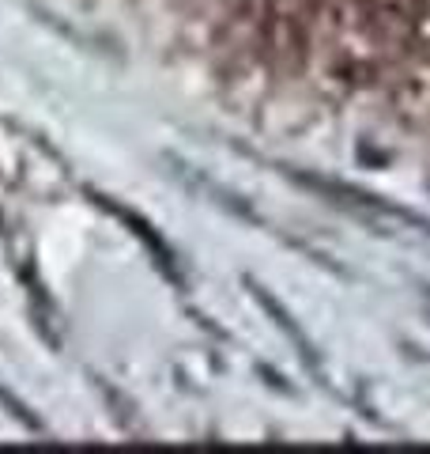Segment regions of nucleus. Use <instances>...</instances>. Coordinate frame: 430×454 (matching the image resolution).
<instances>
[{
	"instance_id": "2",
	"label": "nucleus",
	"mask_w": 430,
	"mask_h": 454,
	"mask_svg": "<svg viewBox=\"0 0 430 454\" xmlns=\"http://www.w3.org/2000/svg\"><path fill=\"white\" fill-rule=\"evenodd\" d=\"M393 110L411 125L430 121V42H408L385 65Z\"/></svg>"
},
{
	"instance_id": "3",
	"label": "nucleus",
	"mask_w": 430,
	"mask_h": 454,
	"mask_svg": "<svg viewBox=\"0 0 430 454\" xmlns=\"http://www.w3.org/2000/svg\"><path fill=\"white\" fill-rule=\"evenodd\" d=\"M426 12V0H366V16L374 35L381 38V46L396 53L404 50L408 42L415 38Z\"/></svg>"
},
{
	"instance_id": "4",
	"label": "nucleus",
	"mask_w": 430,
	"mask_h": 454,
	"mask_svg": "<svg viewBox=\"0 0 430 454\" xmlns=\"http://www.w3.org/2000/svg\"><path fill=\"white\" fill-rule=\"evenodd\" d=\"M250 292L257 295V303H261V307L268 310V315H272V318H276V325H280V330H283L287 337H295V340H298V348H303V356H306V360H313V348H310V340H306V333H303V330H298V325L291 322V315H287V310H283V307L276 303V295H268V292L261 288V284H253V280H250Z\"/></svg>"
},
{
	"instance_id": "1",
	"label": "nucleus",
	"mask_w": 430,
	"mask_h": 454,
	"mask_svg": "<svg viewBox=\"0 0 430 454\" xmlns=\"http://www.w3.org/2000/svg\"><path fill=\"white\" fill-rule=\"evenodd\" d=\"M318 0H261V50L280 73H298L313 50Z\"/></svg>"
}]
</instances>
